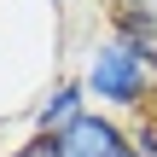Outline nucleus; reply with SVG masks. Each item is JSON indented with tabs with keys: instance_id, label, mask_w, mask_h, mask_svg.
Wrapping results in <instances>:
<instances>
[{
	"instance_id": "nucleus-1",
	"label": "nucleus",
	"mask_w": 157,
	"mask_h": 157,
	"mask_svg": "<svg viewBox=\"0 0 157 157\" xmlns=\"http://www.w3.org/2000/svg\"><path fill=\"white\" fill-rule=\"evenodd\" d=\"M82 87H87L93 111H111V117H128V122L157 111V76L117 35L87 41V52H82Z\"/></svg>"
},
{
	"instance_id": "nucleus-2",
	"label": "nucleus",
	"mask_w": 157,
	"mask_h": 157,
	"mask_svg": "<svg viewBox=\"0 0 157 157\" xmlns=\"http://www.w3.org/2000/svg\"><path fill=\"white\" fill-rule=\"evenodd\" d=\"M58 151L64 157H128L134 140H128V122H122V117L87 111V117H76V122L58 134Z\"/></svg>"
},
{
	"instance_id": "nucleus-3",
	"label": "nucleus",
	"mask_w": 157,
	"mask_h": 157,
	"mask_svg": "<svg viewBox=\"0 0 157 157\" xmlns=\"http://www.w3.org/2000/svg\"><path fill=\"white\" fill-rule=\"evenodd\" d=\"M93 105H87V87H82V76H52L47 87H41V99H35V111H29V134H64L76 117H87Z\"/></svg>"
},
{
	"instance_id": "nucleus-4",
	"label": "nucleus",
	"mask_w": 157,
	"mask_h": 157,
	"mask_svg": "<svg viewBox=\"0 0 157 157\" xmlns=\"http://www.w3.org/2000/svg\"><path fill=\"white\" fill-rule=\"evenodd\" d=\"M111 35L157 76V12H140V6H111Z\"/></svg>"
},
{
	"instance_id": "nucleus-5",
	"label": "nucleus",
	"mask_w": 157,
	"mask_h": 157,
	"mask_svg": "<svg viewBox=\"0 0 157 157\" xmlns=\"http://www.w3.org/2000/svg\"><path fill=\"white\" fill-rule=\"evenodd\" d=\"M6 157H64L52 134H23L17 146H6Z\"/></svg>"
},
{
	"instance_id": "nucleus-6",
	"label": "nucleus",
	"mask_w": 157,
	"mask_h": 157,
	"mask_svg": "<svg viewBox=\"0 0 157 157\" xmlns=\"http://www.w3.org/2000/svg\"><path fill=\"white\" fill-rule=\"evenodd\" d=\"M128 140H134L140 157H157V117H134L128 122Z\"/></svg>"
},
{
	"instance_id": "nucleus-7",
	"label": "nucleus",
	"mask_w": 157,
	"mask_h": 157,
	"mask_svg": "<svg viewBox=\"0 0 157 157\" xmlns=\"http://www.w3.org/2000/svg\"><path fill=\"white\" fill-rule=\"evenodd\" d=\"M111 6H140V12H157V0H111Z\"/></svg>"
},
{
	"instance_id": "nucleus-8",
	"label": "nucleus",
	"mask_w": 157,
	"mask_h": 157,
	"mask_svg": "<svg viewBox=\"0 0 157 157\" xmlns=\"http://www.w3.org/2000/svg\"><path fill=\"white\" fill-rule=\"evenodd\" d=\"M52 6H64V0H52Z\"/></svg>"
},
{
	"instance_id": "nucleus-9",
	"label": "nucleus",
	"mask_w": 157,
	"mask_h": 157,
	"mask_svg": "<svg viewBox=\"0 0 157 157\" xmlns=\"http://www.w3.org/2000/svg\"><path fill=\"white\" fill-rule=\"evenodd\" d=\"M128 157H140V151H128Z\"/></svg>"
},
{
	"instance_id": "nucleus-10",
	"label": "nucleus",
	"mask_w": 157,
	"mask_h": 157,
	"mask_svg": "<svg viewBox=\"0 0 157 157\" xmlns=\"http://www.w3.org/2000/svg\"><path fill=\"white\" fill-rule=\"evenodd\" d=\"M151 117H157V111H151Z\"/></svg>"
}]
</instances>
